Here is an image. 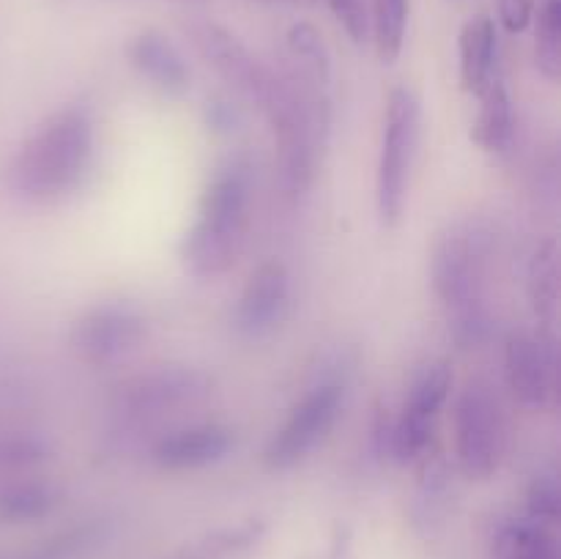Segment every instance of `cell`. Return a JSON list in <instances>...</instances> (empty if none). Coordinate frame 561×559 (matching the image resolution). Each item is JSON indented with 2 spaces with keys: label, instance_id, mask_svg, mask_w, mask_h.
I'll return each instance as SVG.
<instances>
[{
  "label": "cell",
  "instance_id": "cell-1",
  "mask_svg": "<svg viewBox=\"0 0 561 559\" xmlns=\"http://www.w3.org/2000/svg\"><path fill=\"white\" fill-rule=\"evenodd\" d=\"M96 151L93 113L69 104L38 124L5 170V184L25 203H58L85 181Z\"/></svg>",
  "mask_w": 561,
  "mask_h": 559
},
{
  "label": "cell",
  "instance_id": "cell-2",
  "mask_svg": "<svg viewBox=\"0 0 561 559\" xmlns=\"http://www.w3.org/2000/svg\"><path fill=\"white\" fill-rule=\"evenodd\" d=\"M252 206V164L247 157H230L214 170L203 190L192 228L186 230L181 258L192 277H222L239 261L247 244Z\"/></svg>",
  "mask_w": 561,
  "mask_h": 559
},
{
  "label": "cell",
  "instance_id": "cell-3",
  "mask_svg": "<svg viewBox=\"0 0 561 559\" xmlns=\"http://www.w3.org/2000/svg\"><path fill=\"white\" fill-rule=\"evenodd\" d=\"M422 110L420 99L411 88H392L383 110L381 153L376 173V208L378 219L387 228L403 219L409 203L411 170H414L416 148H420Z\"/></svg>",
  "mask_w": 561,
  "mask_h": 559
},
{
  "label": "cell",
  "instance_id": "cell-4",
  "mask_svg": "<svg viewBox=\"0 0 561 559\" xmlns=\"http://www.w3.org/2000/svg\"><path fill=\"white\" fill-rule=\"evenodd\" d=\"M455 455L469 480H491L504 464L510 427L496 389L485 378H469L455 398Z\"/></svg>",
  "mask_w": 561,
  "mask_h": 559
},
{
  "label": "cell",
  "instance_id": "cell-5",
  "mask_svg": "<svg viewBox=\"0 0 561 559\" xmlns=\"http://www.w3.org/2000/svg\"><path fill=\"white\" fill-rule=\"evenodd\" d=\"M491 263V230L474 219H458L438 233L431 252V283L447 312L485 301Z\"/></svg>",
  "mask_w": 561,
  "mask_h": 559
},
{
  "label": "cell",
  "instance_id": "cell-6",
  "mask_svg": "<svg viewBox=\"0 0 561 559\" xmlns=\"http://www.w3.org/2000/svg\"><path fill=\"white\" fill-rule=\"evenodd\" d=\"M345 403V384L340 378H323L301 395L279 431L263 449V464L272 471H288L299 466L337 422Z\"/></svg>",
  "mask_w": 561,
  "mask_h": 559
},
{
  "label": "cell",
  "instance_id": "cell-7",
  "mask_svg": "<svg viewBox=\"0 0 561 559\" xmlns=\"http://www.w3.org/2000/svg\"><path fill=\"white\" fill-rule=\"evenodd\" d=\"M148 334V321L129 301H102L82 312L69 332V345L85 365H115L135 354Z\"/></svg>",
  "mask_w": 561,
  "mask_h": 559
},
{
  "label": "cell",
  "instance_id": "cell-8",
  "mask_svg": "<svg viewBox=\"0 0 561 559\" xmlns=\"http://www.w3.org/2000/svg\"><path fill=\"white\" fill-rule=\"evenodd\" d=\"M455 373L449 362L436 360L431 365L422 367L416 373L414 384L409 389L403 411L398 420L392 422V442H389V453L400 460V464H411V460L422 458L433 442V431H436V420L442 409L447 406L449 395H453Z\"/></svg>",
  "mask_w": 561,
  "mask_h": 559
},
{
  "label": "cell",
  "instance_id": "cell-9",
  "mask_svg": "<svg viewBox=\"0 0 561 559\" xmlns=\"http://www.w3.org/2000/svg\"><path fill=\"white\" fill-rule=\"evenodd\" d=\"M211 378L192 367H159L121 384L113 395V409L129 420H151L168 411L192 406L208 395Z\"/></svg>",
  "mask_w": 561,
  "mask_h": 559
},
{
  "label": "cell",
  "instance_id": "cell-10",
  "mask_svg": "<svg viewBox=\"0 0 561 559\" xmlns=\"http://www.w3.org/2000/svg\"><path fill=\"white\" fill-rule=\"evenodd\" d=\"M290 305V272L272 258L252 269L233 310V329L247 340H255L279 327Z\"/></svg>",
  "mask_w": 561,
  "mask_h": 559
},
{
  "label": "cell",
  "instance_id": "cell-11",
  "mask_svg": "<svg viewBox=\"0 0 561 559\" xmlns=\"http://www.w3.org/2000/svg\"><path fill=\"white\" fill-rule=\"evenodd\" d=\"M233 447V431L219 422H197L159 438L151 460L162 471H192L219 464Z\"/></svg>",
  "mask_w": 561,
  "mask_h": 559
},
{
  "label": "cell",
  "instance_id": "cell-12",
  "mask_svg": "<svg viewBox=\"0 0 561 559\" xmlns=\"http://www.w3.org/2000/svg\"><path fill=\"white\" fill-rule=\"evenodd\" d=\"M504 376L510 392L526 409H542L551 398L553 362L548 345L537 334L515 329L504 343Z\"/></svg>",
  "mask_w": 561,
  "mask_h": 559
},
{
  "label": "cell",
  "instance_id": "cell-13",
  "mask_svg": "<svg viewBox=\"0 0 561 559\" xmlns=\"http://www.w3.org/2000/svg\"><path fill=\"white\" fill-rule=\"evenodd\" d=\"M129 64L168 96H184L190 88V66L164 33L142 31L126 47Z\"/></svg>",
  "mask_w": 561,
  "mask_h": 559
},
{
  "label": "cell",
  "instance_id": "cell-14",
  "mask_svg": "<svg viewBox=\"0 0 561 559\" xmlns=\"http://www.w3.org/2000/svg\"><path fill=\"white\" fill-rule=\"evenodd\" d=\"M460 82L463 91L480 96L499 77V33L491 16L480 14L460 31Z\"/></svg>",
  "mask_w": 561,
  "mask_h": 559
},
{
  "label": "cell",
  "instance_id": "cell-15",
  "mask_svg": "<svg viewBox=\"0 0 561 559\" xmlns=\"http://www.w3.org/2000/svg\"><path fill=\"white\" fill-rule=\"evenodd\" d=\"M480 110L471 126V140L488 153H504L515 135V113L513 99L502 77H493L491 85L480 93Z\"/></svg>",
  "mask_w": 561,
  "mask_h": 559
},
{
  "label": "cell",
  "instance_id": "cell-16",
  "mask_svg": "<svg viewBox=\"0 0 561 559\" xmlns=\"http://www.w3.org/2000/svg\"><path fill=\"white\" fill-rule=\"evenodd\" d=\"M60 502V493L44 480H20L0 488V521L3 524H27L47 518Z\"/></svg>",
  "mask_w": 561,
  "mask_h": 559
},
{
  "label": "cell",
  "instance_id": "cell-17",
  "mask_svg": "<svg viewBox=\"0 0 561 559\" xmlns=\"http://www.w3.org/2000/svg\"><path fill=\"white\" fill-rule=\"evenodd\" d=\"M499 559H559V543L546 524L524 518L510 521L493 540Z\"/></svg>",
  "mask_w": 561,
  "mask_h": 559
},
{
  "label": "cell",
  "instance_id": "cell-18",
  "mask_svg": "<svg viewBox=\"0 0 561 559\" xmlns=\"http://www.w3.org/2000/svg\"><path fill=\"white\" fill-rule=\"evenodd\" d=\"M529 296L537 318L553 321L559 305V244L546 239L535 250L529 263Z\"/></svg>",
  "mask_w": 561,
  "mask_h": 559
},
{
  "label": "cell",
  "instance_id": "cell-19",
  "mask_svg": "<svg viewBox=\"0 0 561 559\" xmlns=\"http://www.w3.org/2000/svg\"><path fill=\"white\" fill-rule=\"evenodd\" d=\"M405 25H409V0H373L370 33L383 64H394L403 53Z\"/></svg>",
  "mask_w": 561,
  "mask_h": 559
},
{
  "label": "cell",
  "instance_id": "cell-20",
  "mask_svg": "<svg viewBox=\"0 0 561 559\" xmlns=\"http://www.w3.org/2000/svg\"><path fill=\"white\" fill-rule=\"evenodd\" d=\"M288 47L296 60V75L316 85H327L329 80V55L323 38L310 22H296L288 31Z\"/></svg>",
  "mask_w": 561,
  "mask_h": 559
},
{
  "label": "cell",
  "instance_id": "cell-21",
  "mask_svg": "<svg viewBox=\"0 0 561 559\" xmlns=\"http://www.w3.org/2000/svg\"><path fill=\"white\" fill-rule=\"evenodd\" d=\"M537 69L557 82L561 77V0H546L537 16L535 38Z\"/></svg>",
  "mask_w": 561,
  "mask_h": 559
},
{
  "label": "cell",
  "instance_id": "cell-22",
  "mask_svg": "<svg viewBox=\"0 0 561 559\" xmlns=\"http://www.w3.org/2000/svg\"><path fill=\"white\" fill-rule=\"evenodd\" d=\"M49 458V444L33 433H0V475H20Z\"/></svg>",
  "mask_w": 561,
  "mask_h": 559
},
{
  "label": "cell",
  "instance_id": "cell-23",
  "mask_svg": "<svg viewBox=\"0 0 561 559\" xmlns=\"http://www.w3.org/2000/svg\"><path fill=\"white\" fill-rule=\"evenodd\" d=\"M104 535L102 524H82L75 529H66L60 535H55L53 540L42 543L38 548H33L31 554H25L22 559H82Z\"/></svg>",
  "mask_w": 561,
  "mask_h": 559
},
{
  "label": "cell",
  "instance_id": "cell-24",
  "mask_svg": "<svg viewBox=\"0 0 561 559\" xmlns=\"http://www.w3.org/2000/svg\"><path fill=\"white\" fill-rule=\"evenodd\" d=\"M526 510L537 524H557L561 515V488L557 475H540L526 493Z\"/></svg>",
  "mask_w": 561,
  "mask_h": 559
},
{
  "label": "cell",
  "instance_id": "cell-25",
  "mask_svg": "<svg viewBox=\"0 0 561 559\" xmlns=\"http://www.w3.org/2000/svg\"><path fill=\"white\" fill-rule=\"evenodd\" d=\"M332 14L345 27L356 44H365L370 36V5L367 0H327Z\"/></svg>",
  "mask_w": 561,
  "mask_h": 559
},
{
  "label": "cell",
  "instance_id": "cell-26",
  "mask_svg": "<svg viewBox=\"0 0 561 559\" xmlns=\"http://www.w3.org/2000/svg\"><path fill=\"white\" fill-rule=\"evenodd\" d=\"M499 22L507 33H524L535 22L537 0H496Z\"/></svg>",
  "mask_w": 561,
  "mask_h": 559
},
{
  "label": "cell",
  "instance_id": "cell-27",
  "mask_svg": "<svg viewBox=\"0 0 561 559\" xmlns=\"http://www.w3.org/2000/svg\"><path fill=\"white\" fill-rule=\"evenodd\" d=\"M283 3H307V0H283Z\"/></svg>",
  "mask_w": 561,
  "mask_h": 559
},
{
  "label": "cell",
  "instance_id": "cell-28",
  "mask_svg": "<svg viewBox=\"0 0 561 559\" xmlns=\"http://www.w3.org/2000/svg\"><path fill=\"white\" fill-rule=\"evenodd\" d=\"M261 3H283V0H261Z\"/></svg>",
  "mask_w": 561,
  "mask_h": 559
}]
</instances>
